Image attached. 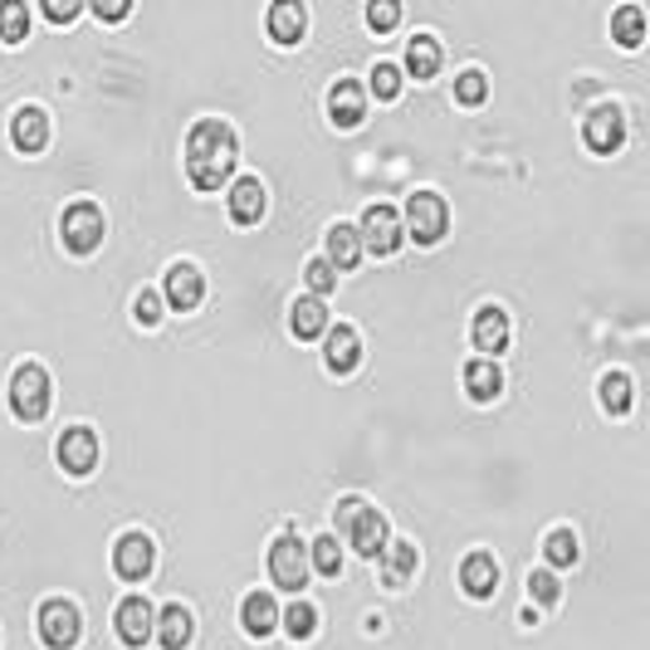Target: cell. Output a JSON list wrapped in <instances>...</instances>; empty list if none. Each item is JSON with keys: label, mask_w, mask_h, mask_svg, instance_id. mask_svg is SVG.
Segmentation results:
<instances>
[{"label": "cell", "mask_w": 650, "mask_h": 650, "mask_svg": "<svg viewBox=\"0 0 650 650\" xmlns=\"http://www.w3.org/2000/svg\"><path fill=\"white\" fill-rule=\"evenodd\" d=\"M358 239L367 249H376V255H396V245H402V215L392 211V205H367L362 211V231H358Z\"/></svg>", "instance_id": "obj_8"}, {"label": "cell", "mask_w": 650, "mask_h": 650, "mask_svg": "<svg viewBox=\"0 0 650 650\" xmlns=\"http://www.w3.org/2000/svg\"><path fill=\"white\" fill-rule=\"evenodd\" d=\"M308 567H313L318 577H338L342 573V547H338V539H318L313 547H308Z\"/></svg>", "instance_id": "obj_32"}, {"label": "cell", "mask_w": 650, "mask_h": 650, "mask_svg": "<svg viewBox=\"0 0 650 650\" xmlns=\"http://www.w3.org/2000/svg\"><path fill=\"white\" fill-rule=\"evenodd\" d=\"M284 631H289V641H308V636L318 631V607L313 601H294V607L284 611Z\"/></svg>", "instance_id": "obj_31"}, {"label": "cell", "mask_w": 650, "mask_h": 650, "mask_svg": "<svg viewBox=\"0 0 650 650\" xmlns=\"http://www.w3.org/2000/svg\"><path fill=\"white\" fill-rule=\"evenodd\" d=\"M626 142V118L621 108H597L587 118V147L592 152H616Z\"/></svg>", "instance_id": "obj_17"}, {"label": "cell", "mask_w": 650, "mask_h": 650, "mask_svg": "<svg viewBox=\"0 0 650 650\" xmlns=\"http://www.w3.org/2000/svg\"><path fill=\"white\" fill-rule=\"evenodd\" d=\"M358 259H362L358 231H352V225H333V231H328V265H333V269H352Z\"/></svg>", "instance_id": "obj_26"}, {"label": "cell", "mask_w": 650, "mask_h": 650, "mask_svg": "<svg viewBox=\"0 0 650 650\" xmlns=\"http://www.w3.org/2000/svg\"><path fill=\"white\" fill-rule=\"evenodd\" d=\"M416 543H386L382 547V582L386 587H406L411 577H416Z\"/></svg>", "instance_id": "obj_22"}, {"label": "cell", "mask_w": 650, "mask_h": 650, "mask_svg": "<svg viewBox=\"0 0 650 650\" xmlns=\"http://www.w3.org/2000/svg\"><path fill=\"white\" fill-rule=\"evenodd\" d=\"M239 621H245V631H249V636H259V641H265L274 626H279V607H274L269 592H249L245 607H239Z\"/></svg>", "instance_id": "obj_24"}, {"label": "cell", "mask_w": 650, "mask_h": 650, "mask_svg": "<svg viewBox=\"0 0 650 650\" xmlns=\"http://www.w3.org/2000/svg\"><path fill=\"white\" fill-rule=\"evenodd\" d=\"M543 553H547V563H553V567H573L577 553H582L577 533L573 529H553V533H547V543H543Z\"/></svg>", "instance_id": "obj_30"}, {"label": "cell", "mask_w": 650, "mask_h": 650, "mask_svg": "<svg viewBox=\"0 0 650 650\" xmlns=\"http://www.w3.org/2000/svg\"><path fill=\"white\" fill-rule=\"evenodd\" d=\"M10 142H15L20 152H40V147L50 142V118H44L40 108H20L15 118H10Z\"/></svg>", "instance_id": "obj_20"}, {"label": "cell", "mask_w": 650, "mask_h": 650, "mask_svg": "<svg viewBox=\"0 0 650 650\" xmlns=\"http://www.w3.org/2000/svg\"><path fill=\"white\" fill-rule=\"evenodd\" d=\"M60 235L74 255H94V249L103 245V211L94 201H74L60 221Z\"/></svg>", "instance_id": "obj_4"}, {"label": "cell", "mask_w": 650, "mask_h": 650, "mask_svg": "<svg viewBox=\"0 0 650 650\" xmlns=\"http://www.w3.org/2000/svg\"><path fill=\"white\" fill-rule=\"evenodd\" d=\"M225 201H231V221L235 225H255L259 215H265V187H259V177H239Z\"/></svg>", "instance_id": "obj_18"}, {"label": "cell", "mask_w": 650, "mask_h": 650, "mask_svg": "<svg viewBox=\"0 0 650 650\" xmlns=\"http://www.w3.org/2000/svg\"><path fill=\"white\" fill-rule=\"evenodd\" d=\"M460 587L470 592L475 601H484V597H494L499 592V563L489 553H470L460 563Z\"/></svg>", "instance_id": "obj_15"}, {"label": "cell", "mask_w": 650, "mask_h": 650, "mask_svg": "<svg viewBox=\"0 0 650 650\" xmlns=\"http://www.w3.org/2000/svg\"><path fill=\"white\" fill-rule=\"evenodd\" d=\"M445 225H450V211H445V201L436 191H416L406 201V235H416V245H436L445 235Z\"/></svg>", "instance_id": "obj_5"}, {"label": "cell", "mask_w": 650, "mask_h": 650, "mask_svg": "<svg viewBox=\"0 0 650 650\" xmlns=\"http://www.w3.org/2000/svg\"><path fill=\"white\" fill-rule=\"evenodd\" d=\"M303 279H308V299H328V294L338 289V269L328 265V259H308V269H303Z\"/></svg>", "instance_id": "obj_34"}, {"label": "cell", "mask_w": 650, "mask_h": 650, "mask_svg": "<svg viewBox=\"0 0 650 650\" xmlns=\"http://www.w3.org/2000/svg\"><path fill=\"white\" fill-rule=\"evenodd\" d=\"M201 294H205V279H201V269L196 265H171L167 269V284H162V299L177 308V313H191V308L201 303Z\"/></svg>", "instance_id": "obj_12"}, {"label": "cell", "mask_w": 650, "mask_h": 650, "mask_svg": "<svg viewBox=\"0 0 650 650\" xmlns=\"http://www.w3.org/2000/svg\"><path fill=\"white\" fill-rule=\"evenodd\" d=\"M470 333H475V348H479V352H504V348H509V313H504L499 303H484V308L475 313V328H470Z\"/></svg>", "instance_id": "obj_16"}, {"label": "cell", "mask_w": 650, "mask_h": 650, "mask_svg": "<svg viewBox=\"0 0 650 650\" xmlns=\"http://www.w3.org/2000/svg\"><path fill=\"white\" fill-rule=\"evenodd\" d=\"M289 328H294V338L308 342V338H323L328 333V308L323 299H299L289 308Z\"/></svg>", "instance_id": "obj_25"}, {"label": "cell", "mask_w": 650, "mask_h": 650, "mask_svg": "<svg viewBox=\"0 0 650 650\" xmlns=\"http://www.w3.org/2000/svg\"><path fill=\"white\" fill-rule=\"evenodd\" d=\"M152 621H157V611H152V601H147V597H122V601H118V616H113V626H118V641H122V646L152 641Z\"/></svg>", "instance_id": "obj_10"}, {"label": "cell", "mask_w": 650, "mask_h": 650, "mask_svg": "<svg viewBox=\"0 0 650 650\" xmlns=\"http://www.w3.org/2000/svg\"><path fill=\"white\" fill-rule=\"evenodd\" d=\"M152 636H157V646H162V650H181L191 636H196V626H191V611L181 607V601H171V607L152 621Z\"/></svg>", "instance_id": "obj_19"}, {"label": "cell", "mask_w": 650, "mask_h": 650, "mask_svg": "<svg viewBox=\"0 0 650 650\" xmlns=\"http://www.w3.org/2000/svg\"><path fill=\"white\" fill-rule=\"evenodd\" d=\"M338 529L348 533V543L358 547L362 557H382V547H386V519L376 509L362 504V499H342V504H338Z\"/></svg>", "instance_id": "obj_2"}, {"label": "cell", "mask_w": 650, "mask_h": 650, "mask_svg": "<svg viewBox=\"0 0 650 650\" xmlns=\"http://www.w3.org/2000/svg\"><path fill=\"white\" fill-rule=\"evenodd\" d=\"M60 465L68 475H88L98 465V436L88 426H68L60 436Z\"/></svg>", "instance_id": "obj_11"}, {"label": "cell", "mask_w": 650, "mask_h": 650, "mask_svg": "<svg viewBox=\"0 0 650 650\" xmlns=\"http://www.w3.org/2000/svg\"><path fill=\"white\" fill-rule=\"evenodd\" d=\"M152 563H157V547L147 533H122L118 547H113V573L122 582H142L152 573Z\"/></svg>", "instance_id": "obj_9"}, {"label": "cell", "mask_w": 650, "mask_h": 650, "mask_svg": "<svg viewBox=\"0 0 650 650\" xmlns=\"http://www.w3.org/2000/svg\"><path fill=\"white\" fill-rule=\"evenodd\" d=\"M269 573L289 592H299L308 582V547L299 543V533H279V539L269 543Z\"/></svg>", "instance_id": "obj_7"}, {"label": "cell", "mask_w": 650, "mask_h": 650, "mask_svg": "<svg viewBox=\"0 0 650 650\" xmlns=\"http://www.w3.org/2000/svg\"><path fill=\"white\" fill-rule=\"evenodd\" d=\"M611 34H616V44L636 50V44L646 40V10H641V6H621V10L611 15Z\"/></svg>", "instance_id": "obj_28"}, {"label": "cell", "mask_w": 650, "mask_h": 650, "mask_svg": "<svg viewBox=\"0 0 650 650\" xmlns=\"http://www.w3.org/2000/svg\"><path fill=\"white\" fill-rule=\"evenodd\" d=\"M529 597L543 601V607H553V601H557V577L553 573H533L529 577Z\"/></svg>", "instance_id": "obj_39"}, {"label": "cell", "mask_w": 650, "mask_h": 650, "mask_svg": "<svg viewBox=\"0 0 650 650\" xmlns=\"http://www.w3.org/2000/svg\"><path fill=\"white\" fill-rule=\"evenodd\" d=\"M465 392L475 396V402H494L499 392H504V372H499L494 358H479L465 367Z\"/></svg>", "instance_id": "obj_23"}, {"label": "cell", "mask_w": 650, "mask_h": 650, "mask_svg": "<svg viewBox=\"0 0 650 650\" xmlns=\"http://www.w3.org/2000/svg\"><path fill=\"white\" fill-rule=\"evenodd\" d=\"M10 411L25 426L44 420V411H50V372L40 362H25V367H15V376H10Z\"/></svg>", "instance_id": "obj_3"}, {"label": "cell", "mask_w": 650, "mask_h": 650, "mask_svg": "<svg viewBox=\"0 0 650 650\" xmlns=\"http://www.w3.org/2000/svg\"><path fill=\"white\" fill-rule=\"evenodd\" d=\"M406 68L416 78H436V68H440V44L430 40V34H416V40L406 44Z\"/></svg>", "instance_id": "obj_27"}, {"label": "cell", "mask_w": 650, "mask_h": 650, "mask_svg": "<svg viewBox=\"0 0 650 650\" xmlns=\"http://www.w3.org/2000/svg\"><path fill=\"white\" fill-rule=\"evenodd\" d=\"M239 162V147H235V132L231 122L221 118H201L187 137V177L196 191H221V181L235 171Z\"/></svg>", "instance_id": "obj_1"}, {"label": "cell", "mask_w": 650, "mask_h": 650, "mask_svg": "<svg viewBox=\"0 0 650 650\" xmlns=\"http://www.w3.org/2000/svg\"><path fill=\"white\" fill-rule=\"evenodd\" d=\"M25 34H30V10L20 6V0H6V6H0V40L20 44Z\"/></svg>", "instance_id": "obj_33"}, {"label": "cell", "mask_w": 650, "mask_h": 650, "mask_svg": "<svg viewBox=\"0 0 650 650\" xmlns=\"http://www.w3.org/2000/svg\"><path fill=\"white\" fill-rule=\"evenodd\" d=\"M128 0H108V6H98V20H128Z\"/></svg>", "instance_id": "obj_41"}, {"label": "cell", "mask_w": 650, "mask_h": 650, "mask_svg": "<svg viewBox=\"0 0 650 650\" xmlns=\"http://www.w3.org/2000/svg\"><path fill=\"white\" fill-rule=\"evenodd\" d=\"M132 318L142 328H152V323H162V294H152V289H142L132 299Z\"/></svg>", "instance_id": "obj_36"}, {"label": "cell", "mask_w": 650, "mask_h": 650, "mask_svg": "<svg viewBox=\"0 0 650 650\" xmlns=\"http://www.w3.org/2000/svg\"><path fill=\"white\" fill-rule=\"evenodd\" d=\"M372 88H376V98H396V94H402V68H396V64H376L372 68Z\"/></svg>", "instance_id": "obj_37"}, {"label": "cell", "mask_w": 650, "mask_h": 650, "mask_svg": "<svg viewBox=\"0 0 650 650\" xmlns=\"http://www.w3.org/2000/svg\"><path fill=\"white\" fill-rule=\"evenodd\" d=\"M78 631H84V621H78V607L64 597H50L40 607V641L50 650H68L78 646Z\"/></svg>", "instance_id": "obj_6"}, {"label": "cell", "mask_w": 650, "mask_h": 650, "mask_svg": "<svg viewBox=\"0 0 650 650\" xmlns=\"http://www.w3.org/2000/svg\"><path fill=\"white\" fill-rule=\"evenodd\" d=\"M455 98H460L465 108H479V103L489 98V84H484V74H479V68H465V74H460V84H455Z\"/></svg>", "instance_id": "obj_35"}, {"label": "cell", "mask_w": 650, "mask_h": 650, "mask_svg": "<svg viewBox=\"0 0 650 650\" xmlns=\"http://www.w3.org/2000/svg\"><path fill=\"white\" fill-rule=\"evenodd\" d=\"M396 20H402V6H396V0H372L367 6V25L372 30H392Z\"/></svg>", "instance_id": "obj_38"}, {"label": "cell", "mask_w": 650, "mask_h": 650, "mask_svg": "<svg viewBox=\"0 0 650 650\" xmlns=\"http://www.w3.org/2000/svg\"><path fill=\"white\" fill-rule=\"evenodd\" d=\"M323 338H328V342H323V362H328V372L348 376V372L362 362V342H358V328L338 323V328H328Z\"/></svg>", "instance_id": "obj_13"}, {"label": "cell", "mask_w": 650, "mask_h": 650, "mask_svg": "<svg viewBox=\"0 0 650 650\" xmlns=\"http://www.w3.org/2000/svg\"><path fill=\"white\" fill-rule=\"evenodd\" d=\"M328 113H333L338 128H358V122L367 118V94H362V84L338 78V84L328 88Z\"/></svg>", "instance_id": "obj_14"}, {"label": "cell", "mask_w": 650, "mask_h": 650, "mask_svg": "<svg viewBox=\"0 0 650 650\" xmlns=\"http://www.w3.org/2000/svg\"><path fill=\"white\" fill-rule=\"evenodd\" d=\"M44 15H50L54 25H68V20L78 15V0H44Z\"/></svg>", "instance_id": "obj_40"}, {"label": "cell", "mask_w": 650, "mask_h": 650, "mask_svg": "<svg viewBox=\"0 0 650 650\" xmlns=\"http://www.w3.org/2000/svg\"><path fill=\"white\" fill-rule=\"evenodd\" d=\"M597 392H601V406H607L611 416H626V411H631V376L626 372H607Z\"/></svg>", "instance_id": "obj_29"}, {"label": "cell", "mask_w": 650, "mask_h": 650, "mask_svg": "<svg viewBox=\"0 0 650 650\" xmlns=\"http://www.w3.org/2000/svg\"><path fill=\"white\" fill-rule=\"evenodd\" d=\"M303 25H308V10L299 6V0H279V6L269 10V40L274 44H299Z\"/></svg>", "instance_id": "obj_21"}]
</instances>
